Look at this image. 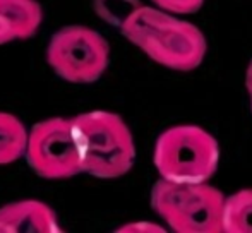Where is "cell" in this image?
Masks as SVG:
<instances>
[{
    "instance_id": "cell-1",
    "label": "cell",
    "mask_w": 252,
    "mask_h": 233,
    "mask_svg": "<svg viewBox=\"0 0 252 233\" xmlns=\"http://www.w3.org/2000/svg\"><path fill=\"white\" fill-rule=\"evenodd\" d=\"M120 31L155 63L177 72L197 69L208 54V41L196 24L156 5L136 3L120 21Z\"/></svg>"
},
{
    "instance_id": "cell-2",
    "label": "cell",
    "mask_w": 252,
    "mask_h": 233,
    "mask_svg": "<svg viewBox=\"0 0 252 233\" xmlns=\"http://www.w3.org/2000/svg\"><path fill=\"white\" fill-rule=\"evenodd\" d=\"M72 118L79 139L83 174L110 180L132 170L136 143L122 116L113 112L93 110Z\"/></svg>"
},
{
    "instance_id": "cell-3",
    "label": "cell",
    "mask_w": 252,
    "mask_h": 233,
    "mask_svg": "<svg viewBox=\"0 0 252 233\" xmlns=\"http://www.w3.org/2000/svg\"><path fill=\"white\" fill-rule=\"evenodd\" d=\"M153 163L159 178L175 183H204L218 170L220 144L199 125H173L156 139Z\"/></svg>"
},
{
    "instance_id": "cell-4",
    "label": "cell",
    "mask_w": 252,
    "mask_h": 233,
    "mask_svg": "<svg viewBox=\"0 0 252 233\" xmlns=\"http://www.w3.org/2000/svg\"><path fill=\"white\" fill-rule=\"evenodd\" d=\"M225 199L211 183H175L159 178L151 189V207L177 233H223Z\"/></svg>"
},
{
    "instance_id": "cell-5",
    "label": "cell",
    "mask_w": 252,
    "mask_h": 233,
    "mask_svg": "<svg viewBox=\"0 0 252 233\" xmlns=\"http://www.w3.org/2000/svg\"><path fill=\"white\" fill-rule=\"evenodd\" d=\"M47 62L60 79L90 84L100 79L108 69L110 45L93 28L65 26L55 31L48 41Z\"/></svg>"
},
{
    "instance_id": "cell-6",
    "label": "cell",
    "mask_w": 252,
    "mask_h": 233,
    "mask_svg": "<svg viewBox=\"0 0 252 233\" xmlns=\"http://www.w3.org/2000/svg\"><path fill=\"white\" fill-rule=\"evenodd\" d=\"M28 165L47 180H63L83 174V160L74 118L52 116L30 129Z\"/></svg>"
},
{
    "instance_id": "cell-7",
    "label": "cell",
    "mask_w": 252,
    "mask_h": 233,
    "mask_svg": "<svg viewBox=\"0 0 252 233\" xmlns=\"http://www.w3.org/2000/svg\"><path fill=\"white\" fill-rule=\"evenodd\" d=\"M59 218L48 204L24 199L0 207V233H60Z\"/></svg>"
},
{
    "instance_id": "cell-8",
    "label": "cell",
    "mask_w": 252,
    "mask_h": 233,
    "mask_svg": "<svg viewBox=\"0 0 252 233\" xmlns=\"http://www.w3.org/2000/svg\"><path fill=\"white\" fill-rule=\"evenodd\" d=\"M0 16L16 40L34 36L43 23V10L38 0H0Z\"/></svg>"
},
{
    "instance_id": "cell-9",
    "label": "cell",
    "mask_w": 252,
    "mask_h": 233,
    "mask_svg": "<svg viewBox=\"0 0 252 233\" xmlns=\"http://www.w3.org/2000/svg\"><path fill=\"white\" fill-rule=\"evenodd\" d=\"M30 130L16 115L0 112V165H10L26 154Z\"/></svg>"
},
{
    "instance_id": "cell-10",
    "label": "cell",
    "mask_w": 252,
    "mask_h": 233,
    "mask_svg": "<svg viewBox=\"0 0 252 233\" xmlns=\"http://www.w3.org/2000/svg\"><path fill=\"white\" fill-rule=\"evenodd\" d=\"M223 233H252V189H242L226 196Z\"/></svg>"
},
{
    "instance_id": "cell-11",
    "label": "cell",
    "mask_w": 252,
    "mask_h": 233,
    "mask_svg": "<svg viewBox=\"0 0 252 233\" xmlns=\"http://www.w3.org/2000/svg\"><path fill=\"white\" fill-rule=\"evenodd\" d=\"M206 0H151L153 5L166 10L175 16H187L194 14L204 5Z\"/></svg>"
},
{
    "instance_id": "cell-12",
    "label": "cell",
    "mask_w": 252,
    "mask_h": 233,
    "mask_svg": "<svg viewBox=\"0 0 252 233\" xmlns=\"http://www.w3.org/2000/svg\"><path fill=\"white\" fill-rule=\"evenodd\" d=\"M119 233H165L166 230L161 225L155 223V221H129V223H124L120 228H117Z\"/></svg>"
},
{
    "instance_id": "cell-13",
    "label": "cell",
    "mask_w": 252,
    "mask_h": 233,
    "mask_svg": "<svg viewBox=\"0 0 252 233\" xmlns=\"http://www.w3.org/2000/svg\"><path fill=\"white\" fill-rule=\"evenodd\" d=\"M14 40H16V38H14L10 28L7 26V23L3 21V17L0 16V45L10 43V41H14Z\"/></svg>"
},
{
    "instance_id": "cell-14",
    "label": "cell",
    "mask_w": 252,
    "mask_h": 233,
    "mask_svg": "<svg viewBox=\"0 0 252 233\" xmlns=\"http://www.w3.org/2000/svg\"><path fill=\"white\" fill-rule=\"evenodd\" d=\"M246 89H247V94H249V101H251V110H252V60L247 65V70H246Z\"/></svg>"
}]
</instances>
